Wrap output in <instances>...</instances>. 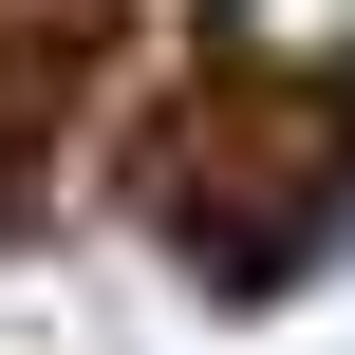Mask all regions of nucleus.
Returning a JSON list of instances; mask_svg holds the SVG:
<instances>
[{
    "label": "nucleus",
    "mask_w": 355,
    "mask_h": 355,
    "mask_svg": "<svg viewBox=\"0 0 355 355\" xmlns=\"http://www.w3.org/2000/svg\"><path fill=\"white\" fill-rule=\"evenodd\" d=\"M243 56L262 75H318V56H355V0H243Z\"/></svg>",
    "instance_id": "1"
}]
</instances>
